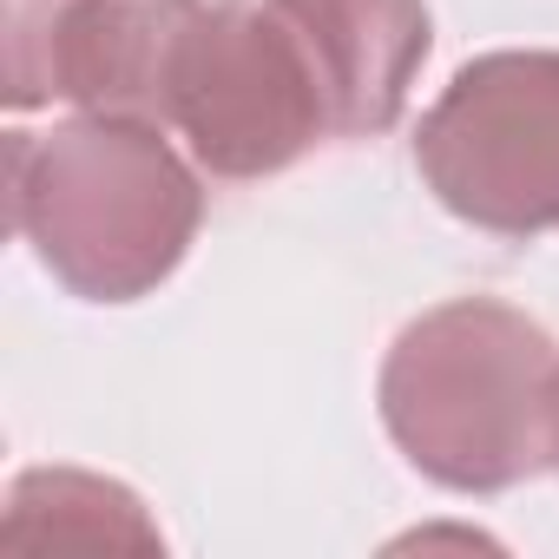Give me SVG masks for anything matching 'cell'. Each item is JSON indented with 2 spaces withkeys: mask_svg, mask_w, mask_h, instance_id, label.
Segmentation results:
<instances>
[{
  "mask_svg": "<svg viewBox=\"0 0 559 559\" xmlns=\"http://www.w3.org/2000/svg\"><path fill=\"white\" fill-rule=\"evenodd\" d=\"M304 34L330 93L336 139H382L408 112V86L435 47L421 0H276Z\"/></svg>",
  "mask_w": 559,
  "mask_h": 559,
  "instance_id": "obj_6",
  "label": "cell"
},
{
  "mask_svg": "<svg viewBox=\"0 0 559 559\" xmlns=\"http://www.w3.org/2000/svg\"><path fill=\"white\" fill-rule=\"evenodd\" d=\"M415 171L474 230H559V53L507 47L467 60L415 126Z\"/></svg>",
  "mask_w": 559,
  "mask_h": 559,
  "instance_id": "obj_4",
  "label": "cell"
},
{
  "mask_svg": "<svg viewBox=\"0 0 559 559\" xmlns=\"http://www.w3.org/2000/svg\"><path fill=\"white\" fill-rule=\"evenodd\" d=\"M0 533H8V546H139V552L165 546L132 487L106 474H80V467L21 474Z\"/></svg>",
  "mask_w": 559,
  "mask_h": 559,
  "instance_id": "obj_7",
  "label": "cell"
},
{
  "mask_svg": "<svg viewBox=\"0 0 559 559\" xmlns=\"http://www.w3.org/2000/svg\"><path fill=\"white\" fill-rule=\"evenodd\" d=\"M552 467H559V441H552Z\"/></svg>",
  "mask_w": 559,
  "mask_h": 559,
  "instance_id": "obj_8",
  "label": "cell"
},
{
  "mask_svg": "<svg viewBox=\"0 0 559 559\" xmlns=\"http://www.w3.org/2000/svg\"><path fill=\"white\" fill-rule=\"evenodd\" d=\"M8 217L73 297L139 304L185 263L204 191L165 126L80 112L53 132H8Z\"/></svg>",
  "mask_w": 559,
  "mask_h": 559,
  "instance_id": "obj_2",
  "label": "cell"
},
{
  "mask_svg": "<svg viewBox=\"0 0 559 559\" xmlns=\"http://www.w3.org/2000/svg\"><path fill=\"white\" fill-rule=\"evenodd\" d=\"M204 0H8V80L14 112L73 99L165 126L171 67Z\"/></svg>",
  "mask_w": 559,
  "mask_h": 559,
  "instance_id": "obj_5",
  "label": "cell"
},
{
  "mask_svg": "<svg viewBox=\"0 0 559 559\" xmlns=\"http://www.w3.org/2000/svg\"><path fill=\"white\" fill-rule=\"evenodd\" d=\"M165 126L191 139L211 178H276L336 139L317 60L276 0H204L171 67Z\"/></svg>",
  "mask_w": 559,
  "mask_h": 559,
  "instance_id": "obj_3",
  "label": "cell"
},
{
  "mask_svg": "<svg viewBox=\"0 0 559 559\" xmlns=\"http://www.w3.org/2000/svg\"><path fill=\"white\" fill-rule=\"evenodd\" d=\"M382 428L448 493H507L552 467L559 343L500 297L421 310L382 356Z\"/></svg>",
  "mask_w": 559,
  "mask_h": 559,
  "instance_id": "obj_1",
  "label": "cell"
}]
</instances>
